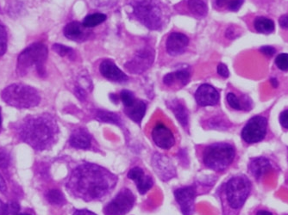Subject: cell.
Here are the masks:
<instances>
[{
	"instance_id": "cell-36",
	"label": "cell",
	"mask_w": 288,
	"mask_h": 215,
	"mask_svg": "<svg viewBox=\"0 0 288 215\" xmlns=\"http://www.w3.org/2000/svg\"><path fill=\"white\" fill-rule=\"evenodd\" d=\"M280 122L283 128L288 129V109L283 111L280 115Z\"/></svg>"
},
{
	"instance_id": "cell-35",
	"label": "cell",
	"mask_w": 288,
	"mask_h": 215,
	"mask_svg": "<svg viewBox=\"0 0 288 215\" xmlns=\"http://www.w3.org/2000/svg\"><path fill=\"white\" fill-rule=\"evenodd\" d=\"M261 53L264 54L265 56H267V57H272V56H274V54H275V48L273 47H270V46H265V47H261V49H260Z\"/></svg>"
},
{
	"instance_id": "cell-39",
	"label": "cell",
	"mask_w": 288,
	"mask_h": 215,
	"mask_svg": "<svg viewBox=\"0 0 288 215\" xmlns=\"http://www.w3.org/2000/svg\"><path fill=\"white\" fill-rule=\"evenodd\" d=\"M8 162L9 160L7 158L6 155L0 153V166H1V168H5L8 165Z\"/></svg>"
},
{
	"instance_id": "cell-33",
	"label": "cell",
	"mask_w": 288,
	"mask_h": 215,
	"mask_svg": "<svg viewBox=\"0 0 288 215\" xmlns=\"http://www.w3.org/2000/svg\"><path fill=\"white\" fill-rule=\"evenodd\" d=\"M53 50L56 52L60 56H67L69 54H73V49L70 47H66L64 45H60V44H54L53 45Z\"/></svg>"
},
{
	"instance_id": "cell-31",
	"label": "cell",
	"mask_w": 288,
	"mask_h": 215,
	"mask_svg": "<svg viewBox=\"0 0 288 215\" xmlns=\"http://www.w3.org/2000/svg\"><path fill=\"white\" fill-rule=\"evenodd\" d=\"M275 64L282 71H288V54H279L275 59Z\"/></svg>"
},
{
	"instance_id": "cell-3",
	"label": "cell",
	"mask_w": 288,
	"mask_h": 215,
	"mask_svg": "<svg viewBox=\"0 0 288 215\" xmlns=\"http://www.w3.org/2000/svg\"><path fill=\"white\" fill-rule=\"evenodd\" d=\"M48 50L43 42H35L26 47L17 58V72L19 76H24L32 68H36L40 76L46 74L45 63Z\"/></svg>"
},
{
	"instance_id": "cell-34",
	"label": "cell",
	"mask_w": 288,
	"mask_h": 215,
	"mask_svg": "<svg viewBox=\"0 0 288 215\" xmlns=\"http://www.w3.org/2000/svg\"><path fill=\"white\" fill-rule=\"evenodd\" d=\"M243 2H244V0H231L229 3V10H231V11H238L240 10Z\"/></svg>"
},
{
	"instance_id": "cell-38",
	"label": "cell",
	"mask_w": 288,
	"mask_h": 215,
	"mask_svg": "<svg viewBox=\"0 0 288 215\" xmlns=\"http://www.w3.org/2000/svg\"><path fill=\"white\" fill-rule=\"evenodd\" d=\"M279 24H280V26H281L282 29H284V30H288V15H283V16L280 17Z\"/></svg>"
},
{
	"instance_id": "cell-26",
	"label": "cell",
	"mask_w": 288,
	"mask_h": 215,
	"mask_svg": "<svg viewBox=\"0 0 288 215\" xmlns=\"http://www.w3.org/2000/svg\"><path fill=\"white\" fill-rule=\"evenodd\" d=\"M97 120L104 122H110L114 124H119L120 123V118L117 114L108 111L99 110L97 113Z\"/></svg>"
},
{
	"instance_id": "cell-44",
	"label": "cell",
	"mask_w": 288,
	"mask_h": 215,
	"mask_svg": "<svg viewBox=\"0 0 288 215\" xmlns=\"http://www.w3.org/2000/svg\"><path fill=\"white\" fill-rule=\"evenodd\" d=\"M76 94L80 98V99H83L86 97L84 91L82 89H81V88H78L77 90H76Z\"/></svg>"
},
{
	"instance_id": "cell-45",
	"label": "cell",
	"mask_w": 288,
	"mask_h": 215,
	"mask_svg": "<svg viewBox=\"0 0 288 215\" xmlns=\"http://www.w3.org/2000/svg\"><path fill=\"white\" fill-rule=\"evenodd\" d=\"M255 215H273L271 213L268 212V211H266V210H260L258 212L256 213Z\"/></svg>"
},
{
	"instance_id": "cell-29",
	"label": "cell",
	"mask_w": 288,
	"mask_h": 215,
	"mask_svg": "<svg viewBox=\"0 0 288 215\" xmlns=\"http://www.w3.org/2000/svg\"><path fill=\"white\" fill-rule=\"evenodd\" d=\"M7 49V32L5 28L0 24V57L5 54Z\"/></svg>"
},
{
	"instance_id": "cell-1",
	"label": "cell",
	"mask_w": 288,
	"mask_h": 215,
	"mask_svg": "<svg viewBox=\"0 0 288 215\" xmlns=\"http://www.w3.org/2000/svg\"><path fill=\"white\" fill-rule=\"evenodd\" d=\"M117 178L98 165L86 164L74 170L67 182V189L86 202L104 198L117 184Z\"/></svg>"
},
{
	"instance_id": "cell-20",
	"label": "cell",
	"mask_w": 288,
	"mask_h": 215,
	"mask_svg": "<svg viewBox=\"0 0 288 215\" xmlns=\"http://www.w3.org/2000/svg\"><path fill=\"white\" fill-rule=\"evenodd\" d=\"M190 79V73L187 70H180L171 73H168L163 77V83L168 86H171L176 82L181 83L182 85H185L188 83Z\"/></svg>"
},
{
	"instance_id": "cell-15",
	"label": "cell",
	"mask_w": 288,
	"mask_h": 215,
	"mask_svg": "<svg viewBox=\"0 0 288 215\" xmlns=\"http://www.w3.org/2000/svg\"><path fill=\"white\" fill-rule=\"evenodd\" d=\"M99 71L100 73L109 80L114 82H124L128 80L127 75L124 73V72L121 71L118 67H117V65L110 60H105L101 62Z\"/></svg>"
},
{
	"instance_id": "cell-8",
	"label": "cell",
	"mask_w": 288,
	"mask_h": 215,
	"mask_svg": "<svg viewBox=\"0 0 288 215\" xmlns=\"http://www.w3.org/2000/svg\"><path fill=\"white\" fill-rule=\"evenodd\" d=\"M268 121L260 115L252 117L245 125L241 131V138L248 144L260 142L265 138L267 134Z\"/></svg>"
},
{
	"instance_id": "cell-2",
	"label": "cell",
	"mask_w": 288,
	"mask_h": 215,
	"mask_svg": "<svg viewBox=\"0 0 288 215\" xmlns=\"http://www.w3.org/2000/svg\"><path fill=\"white\" fill-rule=\"evenodd\" d=\"M57 134L55 120L48 114L26 118L19 128L23 141L38 150H44L53 144Z\"/></svg>"
},
{
	"instance_id": "cell-32",
	"label": "cell",
	"mask_w": 288,
	"mask_h": 215,
	"mask_svg": "<svg viewBox=\"0 0 288 215\" xmlns=\"http://www.w3.org/2000/svg\"><path fill=\"white\" fill-rule=\"evenodd\" d=\"M20 207L16 202H10L5 204L3 215H19Z\"/></svg>"
},
{
	"instance_id": "cell-21",
	"label": "cell",
	"mask_w": 288,
	"mask_h": 215,
	"mask_svg": "<svg viewBox=\"0 0 288 215\" xmlns=\"http://www.w3.org/2000/svg\"><path fill=\"white\" fill-rule=\"evenodd\" d=\"M146 112V105L143 101H136L131 107L126 108V114L132 121L140 123Z\"/></svg>"
},
{
	"instance_id": "cell-27",
	"label": "cell",
	"mask_w": 288,
	"mask_h": 215,
	"mask_svg": "<svg viewBox=\"0 0 288 215\" xmlns=\"http://www.w3.org/2000/svg\"><path fill=\"white\" fill-rule=\"evenodd\" d=\"M47 198L48 200V202H50L51 204H54V205H62L66 202L62 193L57 190V189H52V190L48 192Z\"/></svg>"
},
{
	"instance_id": "cell-16",
	"label": "cell",
	"mask_w": 288,
	"mask_h": 215,
	"mask_svg": "<svg viewBox=\"0 0 288 215\" xmlns=\"http://www.w3.org/2000/svg\"><path fill=\"white\" fill-rule=\"evenodd\" d=\"M128 178L132 179L136 182L140 194L144 195L150 189L153 185V180L150 177L144 175V172L139 167L131 169L128 173Z\"/></svg>"
},
{
	"instance_id": "cell-11",
	"label": "cell",
	"mask_w": 288,
	"mask_h": 215,
	"mask_svg": "<svg viewBox=\"0 0 288 215\" xmlns=\"http://www.w3.org/2000/svg\"><path fill=\"white\" fill-rule=\"evenodd\" d=\"M152 138L155 144L164 150L174 146L175 139L171 130L162 123H158L152 131Z\"/></svg>"
},
{
	"instance_id": "cell-6",
	"label": "cell",
	"mask_w": 288,
	"mask_h": 215,
	"mask_svg": "<svg viewBox=\"0 0 288 215\" xmlns=\"http://www.w3.org/2000/svg\"><path fill=\"white\" fill-rule=\"evenodd\" d=\"M235 148L228 143H215L205 147L203 162L208 168L222 172L228 168L235 158Z\"/></svg>"
},
{
	"instance_id": "cell-43",
	"label": "cell",
	"mask_w": 288,
	"mask_h": 215,
	"mask_svg": "<svg viewBox=\"0 0 288 215\" xmlns=\"http://www.w3.org/2000/svg\"><path fill=\"white\" fill-rule=\"evenodd\" d=\"M234 33V29L233 28H230L228 31H226V37H228L230 39H234V38H236Z\"/></svg>"
},
{
	"instance_id": "cell-42",
	"label": "cell",
	"mask_w": 288,
	"mask_h": 215,
	"mask_svg": "<svg viewBox=\"0 0 288 215\" xmlns=\"http://www.w3.org/2000/svg\"><path fill=\"white\" fill-rule=\"evenodd\" d=\"M6 183L3 180L2 176L0 175V191L4 192L6 190Z\"/></svg>"
},
{
	"instance_id": "cell-13",
	"label": "cell",
	"mask_w": 288,
	"mask_h": 215,
	"mask_svg": "<svg viewBox=\"0 0 288 215\" xmlns=\"http://www.w3.org/2000/svg\"><path fill=\"white\" fill-rule=\"evenodd\" d=\"M189 44V39L186 35L174 32L169 35L166 42L168 54L173 56L183 54Z\"/></svg>"
},
{
	"instance_id": "cell-22",
	"label": "cell",
	"mask_w": 288,
	"mask_h": 215,
	"mask_svg": "<svg viewBox=\"0 0 288 215\" xmlns=\"http://www.w3.org/2000/svg\"><path fill=\"white\" fill-rule=\"evenodd\" d=\"M254 26L257 32L261 34H270L275 31V23L264 17H258L255 18Z\"/></svg>"
},
{
	"instance_id": "cell-23",
	"label": "cell",
	"mask_w": 288,
	"mask_h": 215,
	"mask_svg": "<svg viewBox=\"0 0 288 215\" xmlns=\"http://www.w3.org/2000/svg\"><path fill=\"white\" fill-rule=\"evenodd\" d=\"M171 105V109L177 118L178 121L186 128L188 125V114L187 108H185L184 105L178 101L172 102Z\"/></svg>"
},
{
	"instance_id": "cell-25",
	"label": "cell",
	"mask_w": 288,
	"mask_h": 215,
	"mask_svg": "<svg viewBox=\"0 0 288 215\" xmlns=\"http://www.w3.org/2000/svg\"><path fill=\"white\" fill-rule=\"evenodd\" d=\"M106 20V16L103 13H94L88 15L85 17L83 21V26L87 29L94 28L104 23Z\"/></svg>"
},
{
	"instance_id": "cell-7",
	"label": "cell",
	"mask_w": 288,
	"mask_h": 215,
	"mask_svg": "<svg viewBox=\"0 0 288 215\" xmlns=\"http://www.w3.org/2000/svg\"><path fill=\"white\" fill-rule=\"evenodd\" d=\"M250 189V181L244 176H237L230 179L225 187V195L231 209H241L248 197Z\"/></svg>"
},
{
	"instance_id": "cell-17",
	"label": "cell",
	"mask_w": 288,
	"mask_h": 215,
	"mask_svg": "<svg viewBox=\"0 0 288 215\" xmlns=\"http://www.w3.org/2000/svg\"><path fill=\"white\" fill-rule=\"evenodd\" d=\"M91 142L89 133L82 128L75 130L69 140L71 145L77 149H88L90 147Z\"/></svg>"
},
{
	"instance_id": "cell-28",
	"label": "cell",
	"mask_w": 288,
	"mask_h": 215,
	"mask_svg": "<svg viewBox=\"0 0 288 215\" xmlns=\"http://www.w3.org/2000/svg\"><path fill=\"white\" fill-rule=\"evenodd\" d=\"M120 98L121 100L124 103V106L126 108L131 107L136 103L134 95L130 91L124 90L121 91Z\"/></svg>"
},
{
	"instance_id": "cell-14",
	"label": "cell",
	"mask_w": 288,
	"mask_h": 215,
	"mask_svg": "<svg viewBox=\"0 0 288 215\" xmlns=\"http://www.w3.org/2000/svg\"><path fill=\"white\" fill-rule=\"evenodd\" d=\"M154 59V54L151 53L150 50L143 49L140 51L136 57L131 61L129 64L126 65L129 71L135 73H139L145 71L150 67Z\"/></svg>"
},
{
	"instance_id": "cell-30",
	"label": "cell",
	"mask_w": 288,
	"mask_h": 215,
	"mask_svg": "<svg viewBox=\"0 0 288 215\" xmlns=\"http://www.w3.org/2000/svg\"><path fill=\"white\" fill-rule=\"evenodd\" d=\"M227 102H228L229 105L232 108L237 109V110H241V109H244L245 108L243 104H241L240 100L238 99V97L234 93H229L227 95Z\"/></svg>"
},
{
	"instance_id": "cell-41",
	"label": "cell",
	"mask_w": 288,
	"mask_h": 215,
	"mask_svg": "<svg viewBox=\"0 0 288 215\" xmlns=\"http://www.w3.org/2000/svg\"><path fill=\"white\" fill-rule=\"evenodd\" d=\"M74 215H95L94 213L91 212V211H88V210H86V209H83V210H78L76 212L74 213Z\"/></svg>"
},
{
	"instance_id": "cell-47",
	"label": "cell",
	"mask_w": 288,
	"mask_h": 215,
	"mask_svg": "<svg viewBox=\"0 0 288 215\" xmlns=\"http://www.w3.org/2000/svg\"><path fill=\"white\" fill-rule=\"evenodd\" d=\"M4 204H3L2 201L0 200V215H3V209H4Z\"/></svg>"
},
{
	"instance_id": "cell-48",
	"label": "cell",
	"mask_w": 288,
	"mask_h": 215,
	"mask_svg": "<svg viewBox=\"0 0 288 215\" xmlns=\"http://www.w3.org/2000/svg\"><path fill=\"white\" fill-rule=\"evenodd\" d=\"M1 121H2V120H1V114H0V126H1Z\"/></svg>"
},
{
	"instance_id": "cell-40",
	"label": "cell",
	"mask_w": 288,
	"mask_h": 215,
	"mask_svg": "<svg viewBox=\"0 0 288 215\" xmlns=\"http://www.w3.org/2000/svg\"><path fill=\"white\" fill-rule=\"evenodd\" d=\"M231 1V0H216V4L219 8H223V7L228 6Z\"/></svg>"
},
{
	"instance_id": "cell-9",
	"label": "cell",
	"mask_w": 288,
	"mask_h": 215,
	"mask_svg": "<svg viewBox=\"0 0 288 215\" xmlns=\"http://www.w3.org/2000/svg\"><path fill=\"white\" fill-rule=\"evenodd\" d=\"M135 203L133 193L124 188L104 208L105 215H125L131 211Z\"/></svg>"
},
{
	"instance_id": "cell-24",
	"label": "cell",
	"mask_w": 288,
	"mask_h": 215,
	"mask_svg": "<svg viewBox=\"0 0 288 215\" xmlns=\"http://www.w3.org/2000/svg\"><path fill=\"white\" fill-rule=\"evenodd\" d=\"M188 6L192 13L197 17H204L207 14V4L203 0H188Z\"/></svg>"
},
{
	"instance_id": "cell-10",
	"label": "cell",
	"mask_w": 288,
	"mask_h": 215,
	"mask_svg": "<svg viewBox=\"0 0 288 215\" xmlns=\"http://www.w3.org/2000/svg\"><path fill=\"white\" fill-rule=\"evenodd\" d=\"M175 199L181 207L183 215H192L194 210V201L196 190L193 187L178 188L174 192Z\"/></svg>"
},
{
	"instance_id": "cell-49",
	"label": "cell",
	"mask_w": 288,
	"mask_h": 215,
	"mask_svg": "<svg viewBox=\"0 0 288 215\" xmlns=\"http://www.w3.org/2000/svg\"><path fill=\"white\" fill-rule=\"evenodd\" d=\"M26 215V214H21V215Z\"/></svg>"
},
{
	"instance_id": "cell-4",
	"label": "cell",
	"mask_w": 288,
	"mask_h": 215,
	"mask_svg": "<svg viewBox=\"0 0 288 215\" xmlns=\"http://www.w3.org/2000/svg\"><path fill=\"white\" fill-rule=\"evenodd\" d=\"M131 4L142 24L152 31L161 30L164 24V12L159 0H131Z\"/></svg>"
},
{
	"instance_id": "cell-19",
	"label": "cell",
	"mask_w": 288,
	"mask_h": 215,
	"mask_svg": "<svg viewBox=\"0 0 288 215\" xmlns=\"http://www.w3.org/2000/svg\"><path fill=\"white\" fill-rule=\"evenodd\" d=\"M84 29H87L79 22H71L64 28V36L67 39L72 40H78L82 39L84 36Z\"/></svg>"
},
{
	"instance_id": "cell-46",
	"label": "cell",
	"mask_w": 288,
	"mask_h": 215,
	"mask_svg": "<svg viewBox=\"0 0 288 215\" xmlns=\"http://www.w3.org/2000/svg\"><path fill=\"white\" fill-rule=\"evenodd\" d=\"M271 84L274 87L276 88L278 86V81L276 78H272L271 79Z\"/></svg>"
},
{
	"instance_id": "cell-5",
	"label": "cell",
	"mask_w": 288,
	"mask_h": 215,
	"mask_svg": "<svg viewBox=\"0 0 288 215\" xmlns=\"http://www.w3.org/2000/svg\"><path fill=\"white\" fill-rule=\"evenodd\" d=\"M7 105L17 108H30L39 105L41 97L35 88L24 84H12L2 91Z\"/></svg>"
},
{
	"instance_id": "cell-18",
	"label": "cell",
	"mask_w": 288,
	"mask_h": 215,
	"mask_svg": "<svg viewBox=\"0 0 288 215\" xmlns=\"http://www.w3.org/2000/svg\"><path fill=\"white\" fill-rule=\"evenodd\" d=\"M271 168L270 162L268 161L267 158L262 157L253 159L249 165V171L251 172L252 175L257 179L269 172Z\"/></svg>"
},
{
	"instance_id": "cell-37",
	"label": "cell",
	"mask_w": 288,
	"mask_h": 215,
	"mask_svg": "<svg viewBox=\"0 0 288 215\" xmlns=\"http://www.w3.org/2000/svg\"><path fill=\"white\" fill-rule=\"evenodd\" d=\"M218 73L223 77H228L230 76L228 68L223 63L218 66Z\"/></svg>"
},
{
	"instance_id": "cell-12",
	"label": "cell",
	"mask_w": 288,
	"mask_h": 215,
	"mask_svg": "<svg viewBox=\"0 0 288 215\" xmlns=\"http://www.w3.org/2000/svg\"><path fill=\"white\" fill-rule=\"evenodd\" d=\"M195 99L199 106H213L219 101V93L213 86L204 84L198 88L195 93Z\"/></svg>"
}]
</instances>
